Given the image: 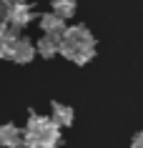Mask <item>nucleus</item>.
Returning <instances> with one entry per match:
<instances>
[{"label":"nucleus","instance_id":"obj_1","mask_svg":"<svg viewBox=\"0 0 143 148\" xmlns=\"http://www.w3.org/2000/svg\"><path fill=\"white\" fill-rule=\"evenodd\" d=\"M86 48H95V38L93 33L88 30L86 25H68L65 28V33L60 35V55H63L65 60H75V55L80 53V50H86Z\"/></svg>","mask_w":143,"mask_h":148},{"label":"nucleus","instance_id":"obj_2","mask_svg":"<svg viewBox=\"0 0 143 148\" xmlns=\"http://www.w3.org/2000/svg\"><path fill=\"white\" fill-rule=\"evenodd\" d=\"M25 136H33V138H43V140H53V143H60V125L53 121L50 116H40V113H30L28 116V123H25Z\"/></svg>","mask_w":143,"mask_h":148},{"label":"nucleus","instance_id":"obj_3","mask_svg":"<svg viewBox=\"0 0 143 148\" xmlns=\"http://www.w3.org/2000/svg\"><path fill=\"white\" fill-rule=\"evenodd\" d=\"M35 55H38V48H35V43L20 35V38L15 40V45H13V48L8 50V60L25 65V63H30L33 58H35Z\"/></svg>","mask_w":143,"mask_h":148},{"label":"nucleus","instance_id":"obj_4","mask_svg":"<svg viewBox=\"0 0 143 148\" xmlns=\"http://www.w3.org/2000/svg\"><path fill=\"white\" fill-rule=\"evenodd\" d=\"M38 25H40V30L45 33V35H63L65 28H68L65 20L58 15V13H53V10H50V13H43V15L38 18Z\"/></svg>","mask_w":143,"mask_h":148},{"label":"nucleus","instance_id":"obj_5","mask_svg":"<svg viewBox=\"0 0 143 148\" xmlns=\"http://www.w3.org/2000/svg\"><path fill=\"white\" fill-rule=\"evenodd\" d=\"M5 20H8L10 28H15V30H23L25 25H30V20H33V8L28 5V3H25V5H13Z\"/></svg>","mask_w":143,"mask_h":148},{"label":"nucleus","instance_id":"obj_6","mask_svg":"<svg viewBox=\"0 0 143 148\" xmlns=\"http://www.w3.org/2000/svg\"><path fill=\"white\" fill-rule=\"evenodd\" d=\"M23 138H25V133L20 131L15 123H3V125H0V146H5V148H20V146H23Z\"/></svg>","mask_w":143,"mask_h":148},{"label":"nucleus","instance_id":"obj_7","mask_svg":"<svg viewBox=\"0 0 143 148\" xmlns=\"http://www.w3.org/2000/svg\"><path fill=\"white\" fill-rule=\"evenodd\" d=\"M35 48H38L40 58L50 60V58L60 55V35H45V33H43L38 38V43H35Z\"/></svg>","mask_w":143,"mask_h":148},{"label":"nucleus","instance_id":"obj_8","mask_svg":"<svg viewBox=\"0 0 143 148\" xmlns=\"http://www.w3.org/2000/svg\"><path fill=\"white\" fill-rule=\"evenodd\" d=\"M50 118H53L60 128H63V125H73L75 110H73L68 103H53V106H50Z\"/></svg>","mask_w":143,"mask_h":148},{"label":"nucleus","instance_id":"obj_9","mask_svg":"<svg viewBox=\"0 0 143 148\" xmlns=\"http://www.w3.org/2000/svg\"><path fill=\"white\" fill-rule=\"evenodd\" d=\"M50 8H53V13H58V15L63 18V20H70L78 13V3L75 0H53Z\"/></svg>","mask_w":143,"mask_h":148},{"label":"nucleus","instance_id":"obj_10","mask_svg":"<svg viewBox=\"0 0 143 148\" xmlns=\"http://www.w3.org/2000/svg\"><path fill=\"white\" fill-rule=\"evenodd\" d=\"M23 148H58V143H53V140H43V138H33V136H25V138H23Z\"/></svg>","mask_w":143,"mask_h":148},{"label":"nucleus","instance_id":"obj_11","mask_svg":"<svg viewBox=\"0 0 143 148\" xmlns=\"http://www.w3.org/2000/svg\"><path fill=\"white\" fill-rule=\"evenodd\" d=\"M131 148H143V128L138 133H133V138H131Z\"/></svg>","mask_w":143,"mask_h":148},{"label":"nucleus","instance_id":"obj_12","mask_svg":"<svg viewBox=\"0 0 143 148\" xmlns=\"http://www.w3.org/2000/svg\"><path fill=\"white\" fill-rule=\"evenodd\" d=\"M10 8H13V3H10V0H0V18H3V20L8 18Z\"/></svg>","mask_w":143,"mask_h":148},{"label":"nucleus","instance_id":"obj_13","mask_svg":"<svg viewBox=\"0 0 143 148\" xmlns=\"http://www.w3.org/2000/svg\"><path fill=\"white\" fill-rule=\"evenodd\" d=\"M10 3H13V5H25L28 0H10Z\"/></svg>","mask_w":143,"mask_h":148}]
</instances>
